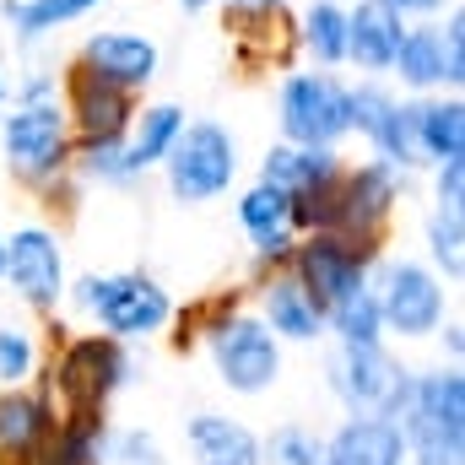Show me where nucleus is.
<instances>
[{
	"label": "nucleus",
	"instance_id": "5",
	"mask_svg": "<svg viewBox=\"0 0 465 465\" xmlns=\"http://www.w3.org/2000/svg\"><path fill=\"white\" fill-rule=\"evenodd\" d=\"M65 109L54 98H27L16 114H5V163L11 173L44 184L65 168Z\"/></svg>",
	"mask_w": 465,
	"mask_h": 465
},
{
	"label": "nucleus",
	"instance_id": "16",
	"mask_svg": "<svg viewBox=\"0 0 465 465\" xmlns=\"http://www.w3.org/2000/svg\"><path fill=\"white\" fill-rule=\"evenodd\" d=\"M341 163H336V146H271L265 163H260V179L287 190V195H303V190H320L325 179H336Z\"/></svg>",
	"mask_w": 465,
	"mask_h": 465
},
{
	"label": "nucleus",
	"instance_id": "4",
	"mask_svg": "<svg viewBox=\"0 0 465 465\" xmlns=\"http://www.w3.org/2000/svg\"><path fill=\"white\" fill-rule=\"evenodd\" d=\"M331 384L357 417H395L411 373L373 341V347H341V357L331 362Z\"/></svg>",
	"mask_w": 465,
	"mask_h": 465
},
{
	"label": "nucleus",
	"instance_id": "28",
	"mask_svg": "<svg viewBox=\"0 0 465 465\" xmlns=\"http://www.w3.org/2000/svg\"><path fill=\"white\" fill-rule=\"evenodd\" d=\"M27 373H33V341H27V331L0 325V379L5 384H22Z\"/></svg>",
	"mask_w": 465,
	"mask_h": 465
},
{
	"label": "nucleus",
	"instance_id": "12",
	"mask_svg": "<svg viewBox=\"0 0 465 465\" xmlns=\"http://www.w3.org/2000/svg\"><path fill=\"white\" fill-rule=\"evenodd\" d=\"M401 38L406 22L384 0H357V11H347V60H357L362 71H390Z\"/></svg>",
	"mask_w": 465,
	"mask_h": 465
},
{
	"label": "nucleus",
	"instance_id": "25",
	"mask_svg": "<svg viewBox=\"0 0 465 465\" xmlns=\"http://www.w3.org/2000/svg\"><path fill=\"white\" fill-rule=\"evenodd\" d=\"M303 44L314 49V60H320V65L347 60V11H341L336 0L309 5V16H303Z\"/></svg>",
	"mask_w": 465,
	"mask_h": 465
},
{
	"label": "nucleus",
	"instance_id": "23",
	"mask_svg": "<svg viewBox=\"0 0 465 465\" xmlns=\"http://www.w3.org/2000/svg\"><path fill=\"white\" fill-rule=\"evenodd\" d=\"M325 320L336 325L341 347H373V341H379V331H384V320H379V292H373V287L351 292V298H341Z\"/></svg>",
	"mask_w": 465,
	"mask_h": 465
},
{
	"label": "nucleus",
	"instance_id": "13",
	"mask_svg": "<svg viewBox=\"0 0 465 465\" xmlns=\"http://www.w3.org/2000/svg\"><path fill=\"white\" fill-rule=\"evenodd\" d=\"M406 439L395 417H351L347 428L320 450V465H401Z\"/></svg>",
	"mask_w": 465,
	"mask_h": 465
},
{
	"label": "nucleus",
	"instance_id": "15",
	"mask_svg": "<svg viewBox=\"0 0 465 465\" xmlns=\"http://www.w3.org/2000/svg\"><path fill=\"white\" fill-rule=\"evenodd\" d=\"M238 223L249 228L254 249H260L265 260H282L287 243H292V195L260 179V184L238 201Z\"/></svg>",
	"mask_w": 465,
	"mask_h": 465
},
{
	"label": "nucleus",
	"instance_id": "11",
	"mask_svg": "<svg viewBox=\"0 0 465 465\" xmlns=\"http://www.w3.org/2000/svg\"><path fill=\"white\" fill-rule=\"evenodd\" d=\"M82 65H87L93 76H104V82H114V87L130 93V87H146V82H152V71H157V44L141 38V33H98V38H87Z\"/></svg>",
	"mask_w": 465,
	"mask_h": 465
},
{
	"label": "nucleus",
	"instance_id": "18",
	"mask_svg": "<svg viewBox=\"0 0 465 465\" xmlns=\"http://www.w3.org/2000/svg\"><path fill=\"white\" fill-rule=\"evenodd\" d=\"M265 331L287 336V341H314L325 331V314H320V303L309 298V287L298 276H276L265 287Z\"/></svg>",
	"mask_w": 465,
	"mask_h": 465
},
{
	"label": "nucleus",
	"instance_id": "20",
	"mask_svg": "<svg viewBox=\"0 0 465 465\" xmlns=\"http://www.w3.org/2000/svg\"><path fill=\"white\" fill-rule=\"evenodd\" d=\"M411 130H417V152L422 163H455L465 157V109L460 98L450 104H411Z\"/></svg>",
	"mask_w": 465,
	"mask_h": 465
},
{
	"label": "nucleus",
	"instance_id": "2",
	"mask_svg": "<svg viewBox=\"0 0 465 465\" xmlns=\"http://www.w3.org/2000/svg\"><path fill=\"white\" fill-rule=\"evenodd\" d=\"M76 303L87 314H98V325L109 336H152L168 325L173 303L152 276H82L76 282Z\"/></svg>",
	"mask_w": 465,
	"mask_h": 465
},
{
	"label": "nucleus",
	"instance_id": "6",
	"mask_svg": "<svg viewBox=\"0 0 465 465\" xmlns=\"http://www.w3.org/2000/svg\"><path fill=\"white\" fill-rule=\"evenodd\" d=\"M368 249H357L336 232H309V243H298L292 254V276L309 287V298L320 303V314H331L341 298L368 287Z\"/></svg>",
	"mask_w": 465,
	"mask_h": 465
},
{
	"label": "nucleus",
	"instance_id": "17",
	"mask_svg": "<svg viewBox=\"0 0 465 465\" xmlns=\"http://www.w3.org/2000/svg\"><path fill=\"white\" fill-rule=\"evenodd\" d=\"M190 455L201 465H265L260 460V439L243 422L217 417V411H201L190 422Z\"/></svg>",
	"mask_w": 465,
	"mask_h": 465
},
{
	"label": "nucleus",
	"instance_id": "35",
	"mask_svg": "<svg viewBox=\"0 0 465 465\" xmlns=\"http://www.w3.org/2000/svg\"><path fill=\"white\" fill-rule=\"evenodd\" d=\"M179 5H184V11H201V5H206V0H179Z\"/></svg>",
	"mask_w": 465,
	"mask_h": 465
},
{
	"label": "nucleus",
	"instance_id": "32",
	"mask_svg": "<svg viewBox=\"0 0 465 465\" xmlns=\"http://www.w3.org/2000/svg\"><path fill=\"white\" fill-rule=\"evenodd\" d=\"M460 195H465V157L439 163V201L444 206H460Z\"/></svg>",
	"mask_w": 465,
	"mask_h": 465
},
{
	"label": "nucleus",
	"instance_id": "8",
	"mask_svg": "<svg viewBox=\"0 0 465 465\" xmlns=\"http://www.w3.org/2000/svg\"><path fill=\"white\" fill-rule=\"evenodd\" d=\"M124 368H130V362H124V351L114 347V336H104V341L87 336V341L65 347L60 368H54L60 401H65V422H71V417H98L104 401L124 384Z\"/></svg>",
	"mask_w": 465,
	"mask_h": 465
},
{
	"label": "nucleus",
	"instance_id": "22",
	"mask_svg": "<svg viewBox=\"0 0 465 465\" xmlns=\"http://www.w3.org/2000/svg\"><path fill=\"white\" fill-rule=\"evenodd\" d=\"M179 130H184V114H179L173 104H157V109H146V114H141V124H135V135L124 141V157H130V173H141V168H152V163H163Z\"/></svg>",
	"mask_w": 465,
	"mask_h": 465
},
{
	"label": "nucleus",
	"instance_id": "3",
	"mask_svg": "<svg viewBox=\"0 0 465 465\" xmlns=\"http://www.w3.org/2000/svg\"><path fill=\"white\" fill-rule=\"evenodd\" d=\"M212 362L223 373V384L238 395H260L276 384L282 373V347L276 336L265 331V320H249V314H228L223 325H212Z\"/></svg>",
	"mask_w": 465,
	"mask_h": 465
},
{
	"label": "nucleus",
	"instance_id": "27",
	"mask_svg": "<svg viewBox=\"0 0 465 465\" xmlns=\"http://www.w3.org/2000/svg\"><path fill=\"white\" fill-rule=\"evenodd\" d=\"M320 439L309 433V428H276L271 433V444H260V460L271 465H320Z\"/></svg>",
	"mask_w": 465,
	"mask_h": 465
},
{
	"label": "nucleus",
	"instance_id": "10",
	"mask_svg": "<svg viewBox=\"0 0 465 465\" xmlns=\"http://www.w3.org/2000/svg\"><path fill=\"white\" fill-rule=\"evenodd\" d=\"M5 276L16 287L22 303L33 309H54L60 292H65V260H60V243L54 232L44 228H22L11 243H5Z\"/></svg>",
	"mask_w": 465,
	"mask_h": 465
},
{
	"label": "nucleus",
	"instance_id": "33",
	"mask_svg": "<svg viewBox=\"0 0 465 465\" xmlns=\"http://www.w3.org/2000/svg\"><path fill=\"white\" fill-rule=\"evenodd\" d=\"M384 5H390V11H401V16H406V11H439V5H444V0H384Z\"/></svg>",
	"mask_w": 465,
	"mask_h": 465
},
{
	"label": "nucleus",
	"instance_id": "24",
	"mask_svg": "<svg viewBox=\"0 0 465 465\" xmlns=\"http://www.w3.org/2000/svg\"><path fill=\"white\" fill-rule=\"evenodd\" d=\"M93 5H104V0H16V5H5V16L16 22L22 38H44V33L65 27V22L87 16Z\"/></svg>",
	"mask_w": 465,
	"mask_h": 465
},
{
	"label": "nucleus",
	"instance_id": "29",
	"mask_svg": "<svg viewBox=\"0 0 465 465\" xmlns=\"http://www.w3.org/2000/svg\"><path fill=\"white\" fill-rule=\"evenodd\" d=\"M82 168L93 179H130V157H124V135H109V141H87V157Z\"/></svg>",
	"mask_w": 465,
	"mask_h": 465
},
{
	"label": "nucleus",
	"instance_id": "9",
	"mask_svg": "<svg viewBox=\"0 0 465 465\" xmlns=\"http://www.w3.org/2000/svg\"><path fill=\"white\" fill-rule=\"evenodd\" d=\"M379 320L401 336H433L439 320H444V287L428 265H390L384 271V287H379Z\"/></svg>",
	"mask_w": 465,
	"mask_h": 465
},
{
	"label": "nucleus",
	"instance_id": "21",
	"mask_svg": "<svg viewBox=\"0 0 465 465\" xmlns=\"http://www.w3.org/2000/svg\"><path fill=\"white\" fill-rule=\"evenodd\" d=\"M406 87H439L444 82V33L439 27H411L395 49V65Z\"/></svg>",
	"mask_w": 465,
	"mask_h": 465
},
{
	"label": "nucleus",
	"instance_id": "30",
	"mask_svg": "<svg viewBox=\"0 0 465 465\" xmlns=\"http://www.w3.org/2000/svg\"><path fill=\"white\" fill-rule=\"evenodd\" d=\"M104 460H114V465H168V460H163V450H157V439H152V433H141V428L119 433Z\"/></svg>",
	"mask_w": 465,
	"mask_h": 465
},
{
	"label": "nucleus",
	"instance_id": "34",
	"mask_svg": "<svg viewBox=\"0 0 465 465\" xmlns=\"http://www.w3.org/2000/svg\"><path fill=\"white\" fill-rule=\"evenodd\" d=\"M228 5H243V11H276L282 0H228Z\"/></svg>",
	"mask_w": 465,
	"mask_h": 465
},
{
	"label": "nucleus",
	"instance_id": "7",
	"mask_svg": "<svg viewBox=\"0 0 465 465\" xmlns=\"http://www.w3.org/2000/svg\"><path fill=\"white\" fill-rule=\"evenodd\" d=\"M347 130V87H336L331 76H292L282 87V135L292 146H336Z\"/></svg>",
	"mask_w": 465,
	"mask_h": 465
},
{
	"label": "nucleus",
	"instance_id": "31",
	"mask_svg": "<svg viewBox=\"0 0 465 465\" xmlns=\"http://www.w3.org/2000/svg\"><path fill=\"white\" fill-rule=\"evenodd\" d=\"M444 82L450 87L465 82V16H450V27H444Z\"/></svg>",
	"mask_w": 465,
	"mask_h": 465
},
{
	"label": "nucleus",
	"instance_id": "14",
	"mask_svg": "<svg viewBox=\"0 0 465 465\" xmlns=\"http://www.w3.org/2000/svg\"><path fill=\"white\" fill-rule=\"evenodd\" d=\"M71 114H76L87 141H109V135H124V124H130V98L114 82H104L93 71H76L71 76Z\"/></svg>",
	"mask_w": 465,
	"mask_h": 465
},
{
	"label": "nucleus",
	"instance_id": "19",
	"mask_svg": "<svg viewBox=\"0 0 465 465\" xmlns=\"http://www.w3.org/2000/svg\"><path fill=\"white\" fill-rule=\"evenodd\" d=\"M49 433H54V417L38 395H5L0 401V455L5 460H33Z\"/></svg>",
	"mask_w": 465,
	"mask_h": 465
},
{
	"label": "nucleus",
	"instance_id": "36",
	"mask_svg": "<svg viewBox=\"0 0 465 465\" xmlns=\"http://www.w3.org/2000/svg\"><path fill=\"white\" fill-rule=\"evenodd\" d=\"M0 276H5V238H0Z\"/></svg>",
	"mask_w": 465,
	"mask_h": 465
},
{
	"label": "nucleus",
	"instance_id": "1",
	"mask_svg": "<svg viewBox=\"0 0 465 465\" xmlns=\"http://www.w3.org/2000/svg\"><path fill=\"white\" fill-rule=\"evenodd\" d=\"M168 190L184 201V206H201V201H217L238 173V146L223 124L201 119V124H184L168 146Z\"/></svg>",
	"mask_w": 465,
	"mask_h": 465
},
{
	"label": "nucleus",
	"instance_id": "37",
	"mask_svg": "<svg viewBox=\"0 0 465 465\" xmlns=\"http://www.w3.org/2000/svg\"><path fill=\"white\" fill-rule=\"evenodd\" d=\"M0 98H5V87H0Z\"/></svg>",
	"mask_w": 465,
	"mask_h": 465
},
{
	"label": "nucleus",
	"instance_id": "26",
	"mask_svg": "<svg viewBox=\"0 0 465 465\" xmlns=\"http://www.w3.org/2000/svg\"><path fill=\"white\" fill-rule=\"evenodd\" d=\"M465 228H460V206H439V217L428 223V249H433V260L450 271V282H460L465 271Z\"/></svg>",
	"mask_w": 465,
	"mask_h": 465
}]
</instances>
